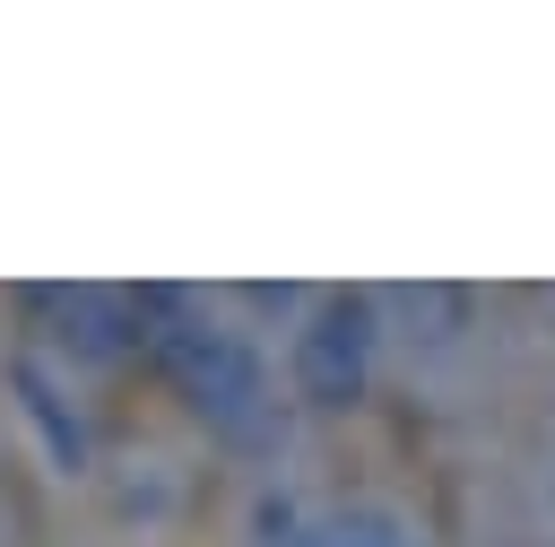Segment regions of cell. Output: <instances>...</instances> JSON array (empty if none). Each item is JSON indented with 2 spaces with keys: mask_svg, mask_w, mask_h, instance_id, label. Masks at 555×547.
I'll use <instances>...</instances> for the list:
<instances>
[{
  "mask_svg": "<svg viewBox=\"0 0 555 547\" xmlns=\"http://www.w3.org/2000/svg\"><path fill=\"white\" fill-rule=\"evenodd\" d=\"M364 356H373V321H364L356 304H338L330 321H312V330H304L295 373H304V391H312V399H356V391H364Z\"/></svg>",
  "mask_w": 555,
  "mask_h": 547,
  "instance_id": "cell-1",
  "label": "cell"
}]
</instances>
